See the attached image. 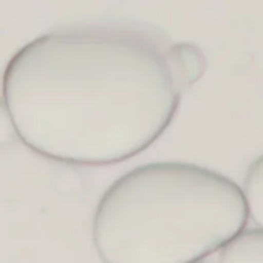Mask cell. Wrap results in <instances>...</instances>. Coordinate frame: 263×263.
Here are the masks:
<instances>
[{"label": "cell", "mask_w": 263, "mask_h": 263, "mask_svg": "<svg viewBox=\"0 0 263 263\" xmlns=\"http://www.w3.org/2000/svg\"><path fill=\"white\" fill-rule=\"evenodd\" d=\"M194 263H204V261H201V260H200V261H194Z\"/></svg>", "instance_id": "7"}, {"label": "cell", "mask_w": 263, "mask_h": 263, "mask_svg": "<svg viewBox=\"0 0 263 263\" xmlns=\"http://www.w3.org/2000/svg\"><path fill=\"white\" fill-rule=\"evenodd\" d=\"M2 91L19 140L74 166L141 154L180 104L163 42L121 25L70 27L28 42L10 59Z\"/></svg>", "instance_id": "1"}, {"label": "cell", "mask_w": 263, "mask_h": 263, "mask_svg": "<svg viewBox=\"0 0 263 263\" xmlns=\"http://www.w3.org/2000/svg\"><path fill=\"white\" fill-rule=\"evenodd\" d=\"M248 218L231 178L189 163H151L105 191L93 241L104 263H194L220 251Z\"/></svg>", "instance_id": "2"}, {"label": "cell", "mask_w": 263, "mask_h": 263, "mask_svg": "<svg viewBox=\"0 0 263 263\" xmlns=\"http://www.w3.org/2000/svg\"><path fill=\"white\" fill-rule=\"evenodd\" d=\"M16 137H17V132H16L13 118L10 115V110L4 98H0V147L11 144Z\"/></svg>", "instance_id": "6"}, {"label": "cell", "mask_w": 263, "mask_h": 263, "mask_svg": "<svg viewBox=\"0 0 263 263\" xmlns=\"http://www.w3.org/2000/svg\"><path fill=\"white\" fill-rule=\"evenodd\" d=\"M166 62L172 82L180 93L200 81L206 71V58L203 51L191 42L169 45L166 48Z\"/></svg>", "instance_id": "3"}, {"label": "cell", "mask_w": 263, "mask_h": 263, "mask_svg": "<svg viewBox=\"0 0 263 263\" xmlns=\"http://www.w3.org/2000/svg\"><path fill=\"white\" fill-rule=\"evenodd\" d=\"M243 198L248 217L263 229V155L251 163L245 177Z\"/></svg>", "instance_id": "5"}, {"label": "cell", "mask_w": 263, "mask_h": 263, "mask_svg": "<svg viewBox=\"0 0 263 263\" xmlns=\"http://www.w3.org/2000/svg\"><path fill=\"white\" fill-rule=\"evenodd\" d=\"M218 263H263V229H243L220 249Z\"/></svg>", "instance_id": "4"}]
</instances>
